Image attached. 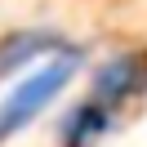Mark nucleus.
Returning <instances> with one entry per match:
<instances>
[{
  "label": "nucleus",
  "mask_w": 147,
  "mask_h": 147,
  "mask_svg": "<svg viewBox=\"0 0 147 147\" xmlns=\"http://www.w3.org/2000/svg\"><path fill=\"white\" fill-rule=\"evenodd\" d=\"M80 63H85V54H80V49H71V45H63L58 54L40 58V63L31 67V71L22 76L9 94L0 98V143L13 138V134H22L40 111L54 107V102L67 94V85L76 80Z\"/></svg>",
  "instance_id": "obj_1"
},
{
  "label": "nucleus",
  "mask_w": 147,
  "mask_h": 147,
  "mask_svg": "<svg viewBox=\"0 0 147 147\" xmlns=\"http://www.w3.org/2000/svg\"><path fill=\"white\" fill-rule=\"evenodd\" d=\"M143 89H147V58L143 54H116V58H107V63L94 67V80H89V98L107 102L111 111H120L125 102H134Z\"/></svg>",
  "instance_id": "obj_2"
},
{
  "label": "nucleus",
  "mask_w": 147,
  "mask_h": 147,
  "mask_svg": "<svg viewBox=\"0 0 147 147\" xmlns=\"http://www.w3.org/2000/svg\"><path fill=\"white\" fill-rule=\"evenodd\" d=\"M116 120H120V111H111L107 102H98V98H89L85 94L76 107H67V116L58 120V147H94V143H102V138L116 129Z\"/></svg>",
  "instance_id": "obj_3"
},
{
  "label": "nucleus",
  "mask_w": 147,
  "mask_h": 147,
  "mask_svg": "<svg viewBox=\"0 0 147 147\" xmlns=\"http://www.w3.org/2000/svg\"><path fill=\"white\" fill-rule=\"evenodd\" d=\"M63 49V36L58 31H13V36H5L0 40V80L5 76H13V71H27V67H36L40 58H49V54H58Z\"/></svg>",
  "instance_id": "obj_4"
}]
</instances>
